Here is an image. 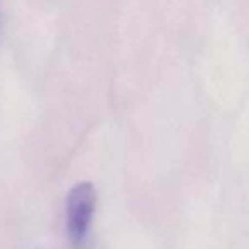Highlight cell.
<instances>
[{
	"label": "cell",
	"mask_w": 249,
	"mask_h": 249,
	"mask_svg": "<svg viewBox=\"0 0 249 249\" xmlns=\"http://www.w3.org/2000/svg\"><path fill=\"white\" fill-rule=\"evenodd\" d=\"M94 210H96V188L89 181L77 183L69 191L65 201L67 234L73 249L86 248Z\"/></svg>",
	"instance_id": "obj_1"
}]
</instances>
